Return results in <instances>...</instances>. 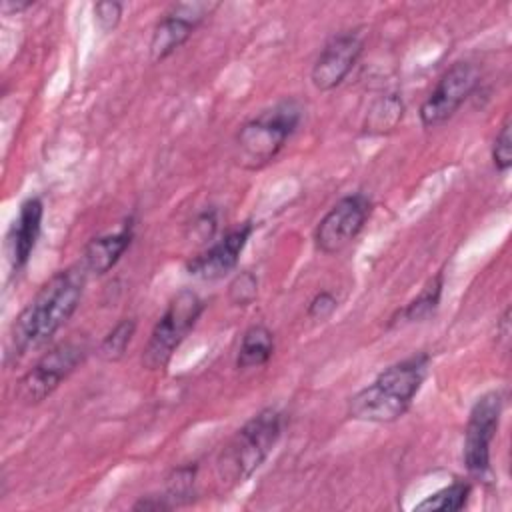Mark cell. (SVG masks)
I'll return each instance as SVG.
<instances>
[{
    "label": "cell",
    "mask_w": 512,
    "mask_h": 512,
    "mask_svg": "<svg viewBox=\"0 0 512 512\" xmlns=\"http://www.w3.org/2000/svg\"><path fill=\"white\" fill-rule=\"evenodd\" d=\"M88 272L82 262L56 272L16 316L10 332V356L20 358L48 342L76 312Z\"/></svg>",
    "instance_id": "6da1fadb"
},
{
    "label": "cell",
    "mask_w": 512,
    "mask_h": 512,
    "mask_svg": "<svg viewBox=\"0 0 512 512\" xmlns=\"http://www.w3.org/2000/svg\"><path fill=\"white\" fill-rule=\"evenodd\" d=\"M428 370V356L418 354L388 366L348 402V416L362 422L390 424L404 416Z\"/></svg>",
    "instance_id": "7a4b0ae2"
},
{
    "label": "cell",
    "mask_w": 512,
    "mask_h": 512,
    "mask_svg": "<svg viewBox=\"0 0 512 512\" xmlns=\"http://www.w3.org/2000/svg\"><path fill=\"white\" fill-rule=\"evenodd\" d=\"M280 430L282 416L276 408H264L254 414L222 448L216 460L218 478L228 486L246 482L276 446Z\"/></svg>",
    "instance_id": "3957f363"
},
{
    "label": "cell",
    "mask_w": 512,
    "mask_h": 512,
    "mask_svg": "<svg viewBox=\"0 0 512 512\" xmlns=\"http://www.w3.org/2000/svg\"><path fill=\"white\" fill-rule=\"evenodd\" d=\"M300 116V106L294 100H284L246 122L234 140L236 164L246 170H260L270 164L296 130Z\"/></svg>",
    "instance_id": "277c9868"
},
{
    "label": "cell",
    "mask_w": 512,
    "mask_h": 512,
    "mask_svg": "<svg viewBox=\"0 0 512 512\" xmlns=\"http://www.w3.org/2000/svg\"><path fill=\"white\" fill-rule=\"evenodd\" d=\"M202 310L204 302L194 290H180L170 300L162 318L156 322L142 352V366L148 370H164L182 340L198 322Z\"/></svg>",
    "instance_id": "5b68a950"
},
{
    "label": "cell",
    "mask_w": 512,
    "mask_h": 512,
    "mask_svg": "<svg viewBox=\"0 0 512 512\" xmlns=\"http://www.w3.org/2000/svg\"><path fill=\"white\" fill-rule=\"evenodd\" d=\"M86 348L80 342H62L46 352L18 382L16 396L22 404L32 406L48 398L84 360Z\"/></svg>",
    "instance_id": "8992f818"
},
{
    "label": "cell",
    "mask_w": 512,
    "mask_h": 512,
    "mask_svg": "<svg viewBox=\"0 0 512 512\" xmlns=\"http://www.w3.org/2000/svg\"><path fill=\"white\" fill-rule=\"evenodd\" d=\"M478 84V70L470 62L452 64L428 98L420 104L418 116L424 128H436L446 122L472 94Z\"/></svg>",
    "instance_id": "52a82bcc"
},
{
    "label": "cell",
    "mask_w": 512,
    "mask_h": 512,
    "mask_svg": "<svg viewBox=\"0 0 512 512\" xmlns=\"http://www.w3.org/2000/svg\"><path fill=\"white\" fill-rule=\"evenodd\" d=\"M370 216V200L364 194L340 198L320 220L314 240L320 252L336 254L344 250L364 228Z\"/></svg>",
    "instance_id": "ba28073f"
},
{
    "label": "cell",
    "mask_w": 512,
    "mask_h": 512,
    "mask_svg": "<svg viewBox=\"0 0 512 512\" xmlns=\"http://www.w3.org/2000/svg\"><path fill=\"white\" fill-rule=\"evenodd\" d=\"M502 414V398L488 392L476 400L470 410L464 436V464L472 474H484L490 468V444L496 436Z\"/></svg>",
    "instance_id": "9c48e42d"
},
{
    "label": "cell",
    "mask_w": 512,
    "mask_h": 512,
    "mask_svg": "<svg viewBox=\"0 0 512 512\" xmlns=\"http://www.w3.org/2000/svg\"><path fill=\"white\" fill-rule=\"evenodd\" d=\"M216 2H178L152 30L150 60L160 62L178 50L196 30V26L216 10Z\"/></svg>",
    "instance_id": "30bf717a"
},
{
    "label": "cell",
    "mask_w": 512,
    "mask_h": 512,
    "mask_svg": "<svg viewBox=\"0 0 512 512\" xmlns=\"http://www.w3.org/2000/svg\"><path fill=\"white\" fill-rule=\"evenodd\" d=\"M362 48L364 38L358 30H348L338 36H332L310 70L312 84L322 92L340 86L342 80L358 62Z\"/></svg>",
    "instance_id": "8fae6325"
},
{
    "label": "cell",
    "mask_w": 512,
    "mask_h": 512,
    "mask_svg": "<svg viewBox=\"0 0 512 512\" xmlns=\"http://www.w3.org/2000/svg\"><path fill=\"white\" fill-rule=\"evenodd\" d=\"M252 224L244 222L238 228L230 230L222 240L214 242L208 250L198 254L188 262V272L202 280H220L228 272H232L238 264L240 252L244 250L250 234Z\"/></svg>",
    "instance_id": "7c38bea8"
},
{
    "label": "cell",
    "mask_w": 512,
    "mask_h": 512,
    "mask_svg": "<svg viewBox=\"0 0 512 512\" xmlns=\"http://www.w3.org/2000/svg\"><path fill=\"white\" fill-rule=\"evenodd\" d=\"M42 216H44V206L40 198H28L26 202H22L18 218L12 226V236H10L14 270H20L28 262L40 234Z\"/></svg>",
    "instance_id": "4fadbf2b"
},
{
    "label": "cell",
    "mask_w": 512,
    "mask_h": 512,
    "mask_svg": "<svg viewBox=\"0 0 512 512\" xmlns=\"http://www.w3.org/2000/svg\"><path fill=\"white\" fill-rule=\"evenodd\" d=\"M132 242V222H126L116 234H106L90 240L82 252V266L88 274L102 276L106 274L126 252Z\"/></svg>",
    "instance_id": "5bb4252c"
},
{
    "label": "cell",
    "mask_w": 512,
    "mask_h": 512,
    "mask_svg": "<svg viewBox=\"0 0 512 512\" xmlns=\"http://www.w3.org/2000/svg\"><path fill=\"white\" fill-rule=\"evenodd\" d=\"M272 352H274V334L266 326L254 324L242 336L236 366L242 370L260 368L270 360Z\"/></svg>",
    "instance_id": "9a60e30c"
},
{
    "label": "cell",
    "mask_w": 512,
    "mask_h": 512,
    "mask_svg": "<svg viewBox=\"0 0 512 512\" xmlns=\"http://www.w3.org/2000/svg\"><path fill=\"white\" fill-rule=\"evenodd\" d=\"M404 116V104L398 94H382L378 96L364 120V132L366 134H388L396 130Z\"/></svg>",
    "instance_id": "2e32d148"
},
{
    "label": "cell",
    "mask_w": 512,
    "mask_h": 512,
    "mask_svg": "<svg viewBox=\"0 0 512 512\" xmlns=\"http://www.w3.org/2000/svg\"><path fill=\"white\" fill-rule=\"evenodd\" d=\"M440 294H442V274L434 276L424 290L400 312V320L402 322H420L426 320L430 314H434V310L438 308L440 302Z\"/></svg>",
    "instance_id": "e0dca14e"
},
{
    "label": "cell",
    "mask_w": 512,
    "mask_h": 512,
    "mask_svg": "<svg viewBox=\"0 0 512 512\" xmlns=\"http://www.w3.org/2000/svg\"><path fill=\"white\" fill-rule=\"evenodd\" d=\"M470 496V484L468 482H452L450 486L430 494L426 500L414 506V510H438V512H456L464 508L466 500Z\"/></svg>",
    "instance_id": "ac0fdd59"
},
{
    "label": "cell",
    "mask_w": 512,
    "mask_h": 512,
    "mask_svg": "<svg viewBox=\"0 0 512 512\" xmlns=\"http://www.w3.org/2000/svg\"><path fill=\"white\" fill-rule=\"evenodd\" d=\"M134 330H136V320L134 318H124V320H120L106 336H104V340H102V344H100V356L106 360V362H118L122 356H124V352H126V348H128V344H130V340H132V336H134Z\"/></svg>",
    "instance_id": "d6986e66"
},
{
    "label": "cell",
    "mask_w": 512,
    "mask_h": 512,
    "mask_svg": "<svg viewBox=\"0 0 512 512\" xmlns=\"http://www.w3.org/2000/svg\"><path fill=\"white\" fill-rule=\"evenodd\" d=\"M194 480H196V466H180L176 468L166 482V494L170 506H178L192 500L194 494Z\"/></svg>",
    "instance_id": "ffe728a7"
},
{
    "label": "cell",
    "mask_w": 512,
    "mask_h": 512,
    "mask_svg": "<svg viewBox=\"0 0 512 512\" xmlns=\"http://www.w3.org/2000/svg\"><path fill=\"white\" fill-rule=\"evenodd\" d=\"M258 296V278L250 270L238 272L228 284V300L234 306H248Z\"/></svg>",
    "instance_id": "44dd1931"
},
{
    "label": "cell",
    "mask_w": 512,
    "mask_h": 512,
    "mask_svg": "<svg viewBox=\"0 0 512 512\" xmlns=\"http://www.w3.org/2000/svg\"><path fill=\"white\" fill-rule=\"evenodd\" d=\"M492 162L498 172H506L512 166V134H510V118L500 126L494 146H492Z\"/></svg>",
    "instance_id": "7402d4cb"
},
{
    "label": "cell",
    "mask_w": 512,
    "mask_h": 512,
    "mask_svg": "<svg viewBox=\"0 0 512 512\" xmlns=\"http://www.w3.org/2000/svg\"><path fill=\"white\" fill-rule=\"evenodd\" d=\"M122 20V4L116 0H102L94 4V24L102 32H112Z\"/></svg>",
    "instance_id": "603a6c76"
},
{
    "label": "cell",
    "mask_w": 512,
    "mask_h": 512,
    "mask_svg": "<svg viewBox=\"0 0 512 512\" xmlns=\"http://www.w3.org/2000/svg\"><path fill=\"white\" fill-rule=\"evenodd\" d=\"M338 308V300L332 292L324 290V292H318L310 304H308V318L312 320H326L328 316H332V312Z\"/></svg>",
    "instance_id": "cb8c5ba5"
},
{
    "label": "cell",
    "mask_w": 512,
    "mask_h": 512,
    "mask_svg": "<svg viewBox=\"0 0 512 512\" xmlns=\"http://www.w3.org/2000/svg\"><path fill=\"white\" fill-rule=\"evenodd\" d=\"M216 230V214L210 212H202L194 222H192V234L198 238V242H204L208 238H212Z\"/></svg>",
    "instance_id": "d4e9b609"
},
{
    "label": "cell",
    "mask_w": 512,
    "mask_h": 512,
    "mask_svg": "<svg viewBox=\"0 0 512 512\" xmlns=\"http://www.w3.org/2000/svg\"><path fill=\"white\" fill-rule=\"evenodd\" d=\"M134 510H168V508H172L170 504H168V500L164 498V496H158V498H154V496H148V498H142V500H138L134 506H132Z\"/></svg>",
    "instance_id": "484cf974"
},
{
    "label": "cell",
    "mask_w": 512,
    "mask_h": 512,
    "mask_svg": "<svg viewBox=\"0 0 512 512\" xmlns=\"http://www.w3.org/2000/svg\"><path fill=\"white\" fill-rule=\"evenodd\" d=\"M32 2H12V0H4L2 2V10L4 12H22L26 8H30Z\"/></svg>",
    "instance_id": "4316f807"
}]
</instances>
